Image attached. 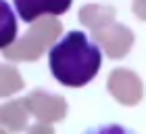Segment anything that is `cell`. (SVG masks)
<instances>
[{
    "label": "cell",
    "instance_id": "6da1fadb",
    "mask_svg": "<svg viewBox=\"0 0 146 134\" xmlns=\"http://www.w3.org/2000/svg\"><path fill=\"white\" fill-rule=\"evenodd\" d=\"M52 78L69 88H82L98 76L102 67V50L88 34L71 29L48 50Z\"/></svg>",
    "mask_w": 146,
    "mask_h": 134
},
{
    "label": "cell",
    "instance_id": "3957f363",
    "mask_svg": "<svg viewBox=\"0 0 146 134\" xmlns=\"http://www.w3.org/2000/svg\"><path fill=\"white\" fill-rule=\"evenodd\" d=\"M17 11L21 13L23 21H31L36 19L40 13H54V15H61L69 9V2L67 4H61V6H50V4H27V2H17Z\"/></svg>",
    "mask_w": 146,
    "mask_h": 134
},
{
    "label": "cell",
    "instance_id": "7a4b0ae2",
    "mask_svg": "<svg viewBox=\"0 0 146 134\" xmlns=\"http://www.w3.org/2000/svg\"><path fill=\"white\" fill-rule=\"evenodd\" d=\"M17 40V15L13 6L0 0V50L9 48Z\"/></svg>",
    "mask_w": 146,
    "mask_h": 134
},
{
    "label": "cell",
    "instance_id": "277c9868",
    "mask_svg": "<svg viewBox=\"0 0 146 134\" xmlns=\"http://www.w3.org/2000/svg\"><path fill=\"white\" fill-rule=\"evenodd\" d=\"M84 134H136V132L131 128H125L121 124H102V126L88 128Z\"/></svg>",
    "mask_w": 146,
    "mask_h": 134
}]
</instances>
